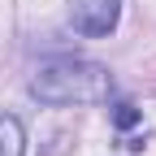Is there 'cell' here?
Returning <instances> with one entry per match:
<instances>
[{
  "label": "cell",
  "mask_w": 156,
  "mask_h": 156,
  "mask_svg": "<svg viewBox=\"0 0 156 156\" xmlns=\"http://www.w3.org/2000/svg\"><path fill=\"white\" fill-rule=\"evenodd\" d=\"M117 17H122V5L117 0H78L74 5V30L100 39V35H108L117 26Z\"/></svg>",
  "instance_id": "obj_2"
},
{
  "label": "cell",
  "mask_w": 156,
  "mask_h": 156,
  "mask_svg": "<svg viewBox=\"0 0 156 156\" xmlns=\"http://www.w3.org/2000/svg\"><path fill=\"white\" fill-rule=\"evenodd\" d=\"M0 156H26V130L17 117H0Z\"/></svg>",
  "instance_id": "obj_3"
},
{
  "label": "cell",
  "mask_w": 156,
  "mask_h": 156,
  "mask_svg": "<svg viewBox=\"0 0 156 156\" xmlns=\"http://www.w3.org/2000/svg\"><path fill=\"white\" fill-rule=\"evenodd\" d=\"M134 122H139V108H134L130 100H117V104H113V126H117V130H130Z\"/></svg>",
  "instance_id": "obj_4"
},
{
  "label": "cell",
  "mask_w": 156,
  "mask_h": 156,
  "mask_svg": "<svg viewBox=\"0 0 156 156\" xmlns=\"http://www.w3.org/2000/svg\"><path fill=\"white\" fill-rule=\"evenodd\" d=\"M30 95L44 104H104L113 95V74L100 61L61 56V61H48L35 69Z\"/></svg>",
  "instance_id": "obj_1"
}]
</instances>
